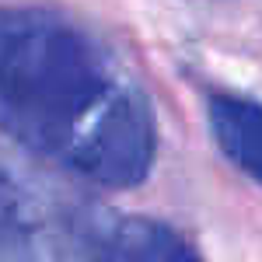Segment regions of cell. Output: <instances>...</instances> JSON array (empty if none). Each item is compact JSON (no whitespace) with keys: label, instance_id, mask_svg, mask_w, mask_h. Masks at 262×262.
Returning <instances> with one entry per match:
<instances>
[{"label":"cell","instance_id":"cell-1","mask_svg":"<svg viewBox=\"0 0 262 262\" xmlns=\"http://www.w3.org/2000/svg\"><path fill=\"white\" fill-rule=\"evenodd\" d=\"M0 129L105 189L137 185L158 147L150 101L116 53L35 7H0Z\"/></svg>","mask_w":262,"mask_h":262},{"label":"cell","instance_id":"cell-2","mask_svg":"<svg viewBox=\"0 0 262 262\" xmlns=\"http://www.w3.org/2000/svg\"><path fill=\"white\" fill-rule=\"evenodd\" d=\"M0 262H74L56 206L0 150Z\"/></svg>","mask_w":262,"mask_h":262},{"label":"cell","instance_id":"cell-3","mask_svg":"<svg viewBox=\"0 0 262 262\" xmlns=\"http://www.w3.org/2000/svg\"><path fill=\"white\" fill-rule=\"evenodd\" d=\"M95 262H203V255L168 224L122 217L95 234Z\"/></svg>","mask_w":262,"mask_h":262},{"label":"cell","instance_id":"cell-4","mask_svg":"<svg viewBox=\"0 0 262 262\" xmlns=\"http://www.w3.org/2000/svg\"><path fill=\"white\" fill-rule=\"evenodd\" d=\"M206 108L224 158L262 185V101L245 95H213Z\"/></svg>","mask_w":262,"mask_h":262}]
</instances>
